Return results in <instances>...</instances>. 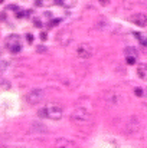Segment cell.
Instances as JSON below:
<instances>
[{
	"instance_id": "obj_1",
	"label": "cell",
	"mask_w": 147,
	"mask_h": 148,
	"mask_svg": "<svg viewBox=\"0 0 147 148\" xmlns=\"http://www.w3.org/2000/svg\"><path fill=\"white\" fill-rule=\"evenodd\" d=\"M39 116L46 118V119H52V121H59L63 115V109L62 106H59L58 103H48L46 106H43L39 114Z\"/></svg>"
},
{
	"instance_id": "obj_4",
	"label": "cell",
	"mask_w": 147,
	"mask_h": 148,
	"mask_svg": "<svg viewBox=\"0 0 147 148\" xmlns=\"http://www.w3.org/2000/svg\"><path fill=\"white\" fill-rule=\"evenodd\" d=\"M43 97H45V94H43V89H41V88H33V89H30L28 94H26V97H25V101L29 103V105H38L39 102H42L43 101Z\"/></svg>"
},
{
	"instance_id": "obj_16",
	"label": "cell",
	"mask_w": 147,
	"mask_h": 148,
	"mask_svg": "<svg viewBox=\"0 0 147 148\" xmlns=\"http://www.w3.org/2000/svg\"><path fill=\"white\" fill-rule=\"evenodd\" d=\"M136 95H137V97H143V95H144V91H143L141 88H136Z\"/></svg>"
},
{
	"instance_id": "obj_20",
	"label": "cell",
	"mask_w": 147,
	"mask_h": 148,
	"mask_svg": "<svg viewBox=\"0 0 147 148\" xmlns=\"http://www.w3.org/2000/svg\"><path fill=\"white\" fill-rule=\"evenodd\" d=\"M0 3H3V0H0Z\"/></svg>"
},
{
	"instance_id": "obj_11",
	"label": "cell",
	"mask_w": 147,
	"mask_h": 148,
	"mask_svg": "<svg viewBox=\"0 0 147 148\" xmlns=\"http://www.w3.org/2000/svg\"><path fill=\"white\" fill-rule=\"evenodd\" d=\"M137 75H139V78L147 81V63L139 65V68H137Z\"/></svg>"
},
{
	"instance_id": "obj_2",
	"label": "cell",
	"mask_w": 147,
	"mask_h": 148,
	"mask_svg": "<svg viewBox=\"0 0 147 148\" xmlns=\"http://www.w3.org/2000/svg\"><path fill=\"white\" fill-rule=\"evenodd\" d=\"M91 119H92L91 112L87 108H82V106L75 108L74 112L71 114V121L75 125H88L91 122Z\"/></svg>"
},
{
	"instance_id": "obj_6",
	"label": "cell",
	"mask_w": 147,
	"mask_h": 148,
	"mask_svg": "<svg viewBox=\"0 0 147 148\" xmlns=\"http://www.w3.org/2000/svg\"><path fill=\"white\" fill-rule=\"evenodd\" d=\"M139 130H140V121H139L136 116H131V118H128V119L124 122V132H126V134L133 135V134H136Z\"/></svg>"
},
{
	"instance_id": "obj_10",
	"label": "cell",
	"mask_w": 147,
	"mask_h": 148,
	"mask_svg": "<svg viewBox=\"0 0 147 148\" xmlns=\"http://www.w3.org/2000/svg\"><path fill=\"white\" fill-rule=\"evenodd\" d=\"M71 36H72V35H71V32H69L68 29H65V30H62V33H59V35H58V40H61V39H62V42H61V43H62V45H66V43L71 40Z\"/></svg>"
},
{
	"instance_id": "obj_3",
	"label": "cell",
	"mask_w": 147,
	"mask_h": 148,
	"mask_svg": "<svg viewBox=\"0 0 147 148\" xmlns=\"http://www.w3.org/2000/svg\"><path fill=\"white\" fill-rule=\"evenodd\" d=\"M4 46L10 53H19L22 50V42L17 35H9L4 39Z\"/></svg>"
},
{
	"instance_id": "obj_8",
	"label": "cell",
	"mask_w": 147,
	"mask_h": 148,
	"mask_svg": "<svg viewBox=\"0 0 147 148\" xmlns=\"http://www.w3.org/2000/svg\"><path fill=\"white\" fill-rule=\"evenodd\" d=\"M130 20L133 22V23H136L137 26H146L147 25V14L144 13H136V14H133L131 17H130Z\"/></svg>"
},
{
	"instance_id": "obj_14",
	"label": "cell",
	"mask_w": 147,
	"mask_h": 148,
	"mask_svg": "<svg viewBox=\"0 0 147 148\" xmlns=\"http://www.w3.org/2000/svg\"><path fill=\"white\" fill-rule=\"evenodd\" d=\"M127 55H131V56H136V53H137V50H136V48H126V50H124Z\"/></svg>"
},
{
	"instance_id": "obj_12",
	"label": "cell",
	"mask_w": 147,
	"mask_h": 148,
	"mask_svg": "<svg viewBox=\"0 0 147 148\" xmlns=\"http://www.w3.org/2000/svg\"><path fill=\"white\" fill-rule=\"evenodd\" d=\"M56 3L62 7H66V9H71L77 4V0H56Z\"/></svg>"
},
{
	"instance_id": "obj_17",
	"label": "cell",
	"mask_w": 147,
	"mask_h": 148,
	"mask_svg": "<svg viewBox=\"0 0 147 148\" xmlns=\"http://www.w3.org/2000/svg\"><path fill=\"white\" fill-rule=\"evenodd\" d=\"M26 39H28L29 42H32V40H33V36H32V35H28V36H26Z\"/></svg>"
},
{
	"instance_id": "obj_18",
	"label": "cell",
	"mask_w": 147,
	"mask_h": 148,
	"mask_svg": "<svg viewBox=\"0 0 147 148\" xmlns=\"http://www.w3.org/2000/svg\"><path fill=\"white\" fill-rule=\"evenodd\" d=\"M98 1H99V3H101V4H107V3H108V1H110V0H98Z\"/></svg>"
},
{
	"instance_id": "obj_19",
	"label": "cell",
	"mask_w": 147,
	"mask_h": 148,
	"mask_svg": "<svg viewBox=\"0 0 147 148\" xmlns=\"http://www.w3.org/2000/svg\"><path fill=\"white\" fill-rule=\"evenodd\" d=\"M0 56H1V49H0Z\"/></svg>"
},
{
	"instance_id": "obj_15",
	"label": "cell",
	"mask_w": 147,
	"mask_h": 148,
	"mask_svg": "<svg viewBox=\"0 0 147 148\" xmlns=\"http://www.w3.org/2000/svg\"><path fill=\"white\" fill-rule=\"evenodd\" d=\"M127 63H128V65H134V63H136V56L127 55Z\"/></svg>"
},
{
	"instance_id": "obj_7",
	"label": "cell",
	"mask_w": 147,
	"mask_h": 148,
	"mask_svg": "<svg viewBox=\"0 0 147 148\" xmlns=\"http://www.w3.org/2000/svg\"><path fill=\"white\" fill-rule=\"evenodd\" d=\"M121 99H123V94H121L118 89H111V91H108V92H107V97H105L107 103H110V105H117V103L121 102Z\"/></svg>"
},
{
	"instance_id": "obj_13",
	"label": "cell",
	"mask_w": 147,
	"mask_h": 148,
	"mask_svg": "<svg viewBox=\"0 0 147 148\" xmlns=\"http://www.w3.org/2000/svg\"><path fill=\"white\" fill-rule=\"evenodd\" d=\"M136 36H137V39L140 40V43H141V45L147 46V36H146V35H141V33H136Z\"/></svg>"
},
{
	"instance_id": "obj_9",
	"label": "cell",
	"mask_w": 147,
	"mask_h": 148,
	"mask_svg": "<svg viewBox=\"0 0 147 148\" xmlns=\"http://www.w3.org/2000/svg\"><path fill=\"white\" fill-rule=\"evenodd\" d=\"M53 148H75V145L68 138H58L53 143Z\"/></svg>"
},
{
	"instance_id": "obj_5",
	"label": "cell",
	"mask_w": 147,
	"mask_h": 148,
	"mask_svg": "<svg viewBox=\"0 0 147 148\" xmlns=\"http://www.w3.org/2000/svg\"><path fill=\"white\" fill-rule=\"evenodd\" d=\"M94 55V46L91 43H81L77 48V56L79 59H90Z\"/></svg>"
}]
</instances>
